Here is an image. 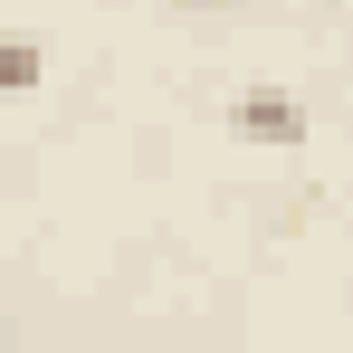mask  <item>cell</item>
Segmentation results:
<instances>
[{
	"label": "cell",
	"instance_id": "cell-1",
	"mask_svg": "<svg viewBox=\"0 0 353 353\" xmlns=\"http://www.w3.org/2000/svg\"><path fill=\"white\" fill-rule=\"evenodd\" d=\"M230 124L248 134V143H305V105H296L287 86H239Z\"/></svg>",
	"mask_w": 353,
	"mask_h": 353
},
{
	"label": "cell",
	"instance_id": "cell-2",
	"mask_svg": "<svg viewBox=\"0 0 353 353\" xmlns=\"http://www.w3.org/2000/svg\"><path fill=\"white\" fill-rule=\"evenodd\" d=\"M39 77H48V48L39 39H0V96H29Z\"/></svg>",
	"mask_w": 353,
	"mask_h": 353
},
{
	"label": "cell",
	"instance_id": "cell-3",
	"mask_svg": "<svg viewBox=\"0 0 353 353\" xmlns=\"http://www.w3.org/2000/svg\"><path fill=\"white\" fill-rule=\"evenodd\" d=\"M181 10H220V0H181Z\"/></svg>",
	"mask_w": 353,
	"mask_h": 353
}]
</instances>
